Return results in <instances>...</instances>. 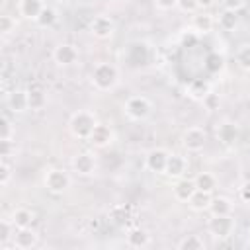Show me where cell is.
<instances>
[{"mask_svg": "<svg viewBox=\"0 0 250 250\" xmlns=\"http://www.w3.org/2000/svg\"><path fill=\"white\" fill-rule=\"evenodd\" d=\"M223 8L225 10H232V12H238L246 6V0H221Z\"/></svg>", "mask_w": 250, "mask_h": 250, "instance_id": "obj_39", "label": "cell"}, {"mask_svg": "<svg viewBox=\"0 0 250 250\" xmlns=\"http://www.w3.org/2000/svg\"><path fill=\"white\" fill-rule=\"evenodd\" d=\"M219 27L225 29V31H232L236 25H238V12H232V10H225L219 20H217Z\"/></svg>", "mask_w": 250, "mask_h": 250, "instance_id": "obj_27", "label": "cell"}, {"mask_svg": "<svg viewBox=\"0 0 250 250\" xmlns=\"http://www.w3.org/2000/svg\"><path fill=\"white\" fill-rule=\"evenodd\" d=\"M16 27H18V21H16V18H12L10 14H4V16L0 18V31H2L4 35L14 33Z\"/></svg>", "mask_w": 250, "mask_h": 250, "instance_id": "obj_35", "label": "cell"}, {"mask_svg": "<svg viewBox=\"0 0 250 250\" xmlns=\"http://www.w3.org/2000/svg\"><path fill=\"white\" fill-rule=\"evenodd\" d=\"M195 189H197V188H195V182H193V180L178 178V180L174 182V186H172V195H174V199H178V201H182V203H188V199L193 195Z\"/></svg>", "mask_w": 250, "mask_h": 250, "instance_id": "obj_14", "label": "cell"}, {"mask_svg": "<svg viewBox=\"0 0 250 250\" xmlns=\"http://www.w3.org/2000/svg\"><path fill=\"white\" fill-rule=\"evenodd\" d=\"M25 92H27V104H29V109L39 111V109L45 107V104H47V94H45V90H43L41 84L33 82V84L27 86Z\"/></svg>", "mask_w": 250, "mask_h": 250, "instance_id": "obj_15", "label": "cell"}, {"mask_svg": "<svg viewBox=\"0 0 250 250\" xmlns=\"http://www.w3.org/2000/svg\"><path fill=\"white\" fill-rule=\"evenodd\" d=\"M205 242L197 234H188L178 242V250H203Z\"/></svg>", "mask_w": 250, "mask_h": 250, "instance_id": "obj_29", "label": "cell"}, {"mask_svg": "<svg viewBox=\"0 0 250 250\" xmlns=\"http://www.w3.org/2000/svg\"><path fill=\"white\" fill-rule=\"evenodd\" d=\"M14 232H16V227L12 223V219H2L0 223V246L6 248V244L14 238Z\"/></svg>", "mask_w": 250, "mask_h": 250, "instance_id": "obj_30", "label": "cell"}, {"mask_svg": "<svg viewBox=\"0 0 250 250\" xmlns=\"http://www.w3.org/2000/svg\"><path fill=\"white\" fill-rule=\"evenodd\" d=\"M113 31H115V23L107 16H96L90 21V33L96 39H109L113 35Z\"/></svg>", "mask_w": 250, "mask_h": 250, "instance_id": "obj_10", "label": "cell"}, {"mask_svg": "<svg viewBox=\"0 0 250 250\" xmlns=\"http://www.w3.org/2000/svg\"><path fill=\"white\" fill-rule=\"evenodd\" d=\"M35 23H37L39 27H51V25H55V23H57V12H55L53 8H49V6H45V8L41 10L39 18L35 20Z\"/></svg>", "mask_w": 250, "mask_h": 250, "instance_id": "obj_31", "label": "cell"}, {"mask_svg": "<svg viewBox=\"0 0 250 250\" xmlns=\"http://www.w3.org/2000/svg\"><path fill=\"white\" fill-rule=\"evenodd\" d=\"M14 135H16V129H14L12 121H10L6 115H2V117H0V141L14 139Z\"/></svg>", "mask_w": 250, "mask_h": 250, "instance_id": "obj_33", "label": "cell"}, {"mask_svg": "<svg viewBox=\"0 0 250 250\" xmlns=\"http://www.w3.org/2000/svg\"><path fill=\"white\" fill-rule=\"evenodd\" d=\"M109 219L117 225V227H125L129 223V209L125 205H113L109 209Z\"/></svg>", "mask_w": 250, "mask_h": 250, "instance_id": "obj_28", "label": "cell"}, {"mask_svg": "<svg viewBox=\"0 0 250 250\" xmlns=\"http://www.w3.org/2000/svg\"><path fill=\"white\" fill-rule=\"evenodd\" d=\"M248 244H250V242H248Z\"/></svg>", "mask_w": 250, "mask_h": 250, "instance_id": "obj_44", "label": "cell"}, {"mask_svg": "<svg viewBox=\"0 0 250 250\" xmlns=\"http://www.w3.org/2000/svg\"><path fill=\"white\" fill-rule=\"evenodd\" d=\"M215 27V18L207 12H201V14H195L191 18V29L197 33V35H205L209 31H213Z\"/></svg>", "mask_w": 250, "mask_h": 250, "instance_id": "obj_19", "label": "cell"}, {"mask_svg": "<svg viewBox=\"0 0 250 250\" xmlns=\"http://www.w3.org/2000/svg\"><path fill=\"white\" fill-rule=\"evenodd\" d=\"M113 129L107 125V123H96V127H94V131H92V135L88 137V141L96 146V148H105V146H109L111 143H113Z\"/></svg>", "mask_w": 250, "mask_h": 250, "instance_id": "obj_11", "label": "cell"}, {"mask_svg": "<svg viewBox=\"0 0 250 250\" xmlns=\"http://www.w3.org/2000/svg\"><path fill=\"white\" fill-rule=\"evenodd\" d=\"M10 219H12L16 229H27V227H31L35 223V213L31 209H27V207H18V209H14Z\"/></svg>", "mask_w": 250, "mask_h": 250, "instance_id": "obj_20", "label": "cell"}, {"mask_svg": "<svg viewBox=\"0 0 250 250\" xmlns=\"http://www.w3.org/2000/svg\"><path fill=\"white\" fill-rule=\"evenodd\" d=\"M203 66H205V70H207L209 74H219V72L225 68V57L219 55L217 51H213V53H209V55L205 57Z\"/></svg>", "mask_w": 250, "mask_h": 250, "instance_id": "obj_26", "label": "cell"}, {"mask_svg": "<svg viewBox=\"0 0 250 250\" xmlns=\"http://www.w3.org/2000/svg\"><path fill=\"white\" fill-rule=\"evenodd\" d=\"M186 170H188V162H186L184 156H180V154H170L168 156V162H166V168H164V174L168 178H172V180L184 178Z\"/></svg>", "mask_w": 250, "mask_h": 250, "instance_id": "obj_17", "label": "cell"}, {"mask_svg": "<svg viewBox=\"0 0 250 250\" xmlns=\"http://www.w3.org/2000/svg\"><path fill=\"white\" fill-rule=\"evenodd\" d=\"M238 195H240V199H242L244 203H248V205H250V182H244V184L240 186Z\"/></svg>", "mask_w": 250, "mask_h": 250, "instance_id": "obj_41", "label": "cell"}, {"mask_svg": "<svg viewBox=\"0 0 250 250\" xmlns=\"http://www.w3.org/2000/svg\"><path fill=\"white\" fill-rule=\"evenodd\" d=\"M37 240H39L37 232L31 227H27V229H16L14 238H12V244L18 250H31L37 244Z\"/></svg>", "mask_w": 250, "mask_h": 250, "instance_id": "obj_12", "label": "cell"}, {"mask_svg": "<svg viewBox=\"0 0 250 250\" xmlns=\"http://www.w3.org/2000/svg\"><path fill=\"white\" fill-rule=\"evenodd\" d=\"M0 152H2V160H8L10 156H16V141L14 139L0 141Z\"/></svg>", "mask_w": 250, "mask_h": 250, "instance_id": "obj_37", "label": "cell"}, {"mask_svg": "<svg viewBox=\"0 0 250 250\" xmlns=\"http://www.w3.org/2000/svg\"><path fill=\"white\" fill-rule=\"evenodd\" d=\"M201 104H203V107H205L207 111H217V109L221 107V96L211 90L209 94H205V98L201 100Z\"/></svg>", "mask_w": 250, "mask_h": 250, "instance_id": "obj_34", "label": "cell"}, {"mask_svg": "<svg viewBox=\"0 0 250 250\" xmlns=\"http://www.w3.org/2000/svg\"><path fill=\"white\" fill-rule=\"evenodd\" d=\"M43 2L41 0H20L18 2V14L23 18V20H37L41 10H43Z\"/></svg>", "mask_w": 250, "mask_h": 250, "instance_id": "obj_18", "label": "cell"}, {"mask_svg": "<svg viewBox=\"0 0 250 250\" xmlns=\"http://www.w3.org/2000/svg\"><path fill=\"white\" fill-rule=\"evenodd\" d=\"M150 102L145 98V96H131L125 105H123V111L129 119L133 121H141V119H146L148 113H150Z\"/></svg>", "mask_w": 250, "mask_h": 250, "instance_id": "obj_5", "label": "cell"}, {"mask_svg": "<svg viewBox=\"0 0 250 250\" xmlns=\"http://www.w3.org/2000/svg\"><path fill=\"white\" fill-rule=\"evenodd\" d=\"M119 84V68L111 62H98L92 70V86L98 92H111Z\"/></svg>", "mask_w": 250, "mask_h": 250, "instance_id": "obj_1", "label": "cell"}, {"mask_svg": "<svg viewBox=\"0 0 250 250\" xmlns=\"http://www.w3.org/2000/svg\"><path fill=\"white\" fill-rule=\"evenodd\" d=\"M53 61L59 66H72L78 61V49L70 43H61L53 49Z\"/></svg>", "mask_w": 250, "mask_h": 250, "instance_id": "obj_9", "label": "cell"}, {"mask_svg": "<svg viewBox=\"0 0 250 250\" xmlns=\"http://www.w3.org/2000/svg\"><path fill=\"white\" fill-rule=\"evenodd\" d=\"M211 92V84L205 80V78H193L189 84H188V96L193 98V100H203L205 94Z\"/></svg>", "mask_w": 250, "mask_h": 250, "instance_id": "obj_23", "label": "cell"}, {"mask_svg": "<svg viewBox=\"0 0 250 250\" xmlns=\"http://www.w3.org/2000/svg\"><path fill=\"white\" fill-rule=\"evenodd\" d=\"M168 156L170 152L166 148H150L145 156V168L152 174H164V168H166V162H168Z\"/></svg>", "mask_w": 250, "mask_h": 250, "instance_id": "obj_7", "label": "cell"}, {"mask_svg": "<svg viewBox=\"0 0 250 250\" xmlns=\"http://www.w3.org/2000/svg\"><path fill=\"white\" fill-rule=\"evenodd\" d=\"M195 188L201 189V191H207V193H213L217 189V178L211 174V172H199L195 178Z\"/></svg>", "mask_w": 250, "mask_h": 250, "instance_id": "obj_24", "label": "cell"}, {"mask_svg": "<svg viewBox=\"0 0 250 250\" xmlns=\"http://www.w3.org/2000/svg\"><path fill=\"white\" fill-rule=\"evenodd\" d=\"M125 242L131 248H146L150 244V234L141 227H131L125 232Z\"/></svg>", "mask_w": 250, "mask_h": 250, "instance_id": "obj_16", "label": "cell"}, {"mask_svg": "<svg viewBox=\"0 0 250 250\" xmlns=\"http://www.w3.org/2000/svg\"><path fill=\"white\" fill-rule=\"evenodd\" d=\"M197 37H199V35H197V33L191 29L188 35H186V33L182 35V45H184V47H189V45H193V43L197 41Z\"/></svg>", "mask_w": 250, "mask_h": 250, "instance_id": "obj_42", "label": "cell"}, {"mask_svg": "<svg viewBox=\"0 0 250 250\" xmlns=\"http://www.w3.org/2000/svg\"><path fill=\"white\" fill-rule=\"evenodd\" d=\"M215 2L217 0H197V6H199V10H209L215 6Z\"/></svg>", "mask_w": 250, "mask_h": 250, "instance_id": "obj_43", "label": "cell"}, {"mask_svg": "<svg viewBox=\"0 0 250 250\" xmlns=\"http://www.w3.org/2000/svg\"><path fill=\"white\" fill-rule=\"evenodd\" d=\"M211 193L207 191H201V189H195L193 195L188 199V205L191 211H197V213H203V211H209V205H211Z\"/></svg>", "mask_w": 250, "mask_h": 250, "instance_id": "obj_21", "label": "cell"}, {"mask_svg": "<svg viewBox=\"0 0 250 250\" xmlns=\"http://www.w3.org/2000/svg\"><path fill=\"white\" fill-rule=\"evenodd\" d=\"M154 6L158 10H174L178 8V0H154Z\"/></svg>", "mask_w": 250, "mask_h": 250, "instance_id": "obj_40", "label": "cell"}, {"mask_svg": "<svg viewBox=\"0 0 250 250\" xmlns=\"http://www.w3.org/2000/svg\"><path fill=\"white\" fill-rule=\"evenodd\" d=\"M72 170L78 174V176H92L98 168V162H96V156L88 150L84 152H78L76 156H72Z\"/></svg>", "mask_w": 250, "mask_h": 250, "instance_id": "obj_8", "label": "cell"}, {"mask_svg": "<svg viewBox=\"0 0 250 250\" xmlns=\"http://www.w3.org/2000/svg\"><path fill=\"white\" fill-rule=\"evenodd\" d=\"M205 141H207V135L201 127H189L182 133V146L188 152H199L205 146Z\"/></svg>", "mask_w": 250, "mask_h": 250, "instance_id": "obj_6", "label": "cell"}, {"mask_svg": "<svg viewBox=\"0 0 250 250\" xmlns=\"http://www.w3.org/2000/svg\"><path fill=\"white\" fill-rule=\"evenodd\" d=\"M12 176H14L12 166L8 164V160H2V162H0V186L6 188V186L12 182Z\"/></svg>", "mask_w": 250, "mask_h": 250, "instance_id": "obj_36", "label": "cell"}, {"mask_svg": "<svg viewBox=\"0 0 250 250\" xmlns=\"http://www.w3.org/2000/svg\"><path fill=\"white\" fill-rule=\"evenodd\" d=\"M43 186L51 193H57V195L59 193H64L70 188V176L62 168H51L43 176Z\"/></svg>", "mask_w": 250, "mask_h": 250, "instance_id": "obj_4", "label": "cell"}, {"mask_svg": "<svg viewBox=\"0 0 250 250\" xmlns=\"http://www.w3.org/2000/svg\"><path fill=\"white\" fill-rule=\"evenodd\" d=\"M236 64L242 70L250 72V43H244V45L238 47V51H236Z\"/></svg>", "mask_w": 250, "mask_h": 250, "instance_id": "obj_32", "label": "cell"}, {"mask_svg": "<svg viewBox=\"0 0 250 250\" xmlns=\"http://www.w3.org/2000/svg\"><path fill=\"white\" fill-rule=\"evenodd\" d=\"M207 229L215 238L225 240V238L232 236V232L236 229V221H234L232 215H211V219L207 223Z\"/></svg>", "mask_w": 250, "mask_h": 250, "instance_id": "obj_3", "label": "cell"}, {"mask_svg": "<svg viewBox=\"0 0 250 250\" xmlns=\"http://www.w3.org/2000/svg\"><path fill=\"white\" fill-rule=\"evenodd\" d=\"M8 107L14 111V113H23L25 109H29V104H27V92L23 90H14L12 94H8Z\"/></svg>", "mask_w": 250, "mask_h": 250, "instance_id": "obj_22", "label": "cell"}, {"mask_svg": "<svg viewBox=\"0 0 250 250\" xmlns=\"http://www.w3.org/2000/svg\"><path fill=\"white\" fill-rule=\"evenodd\" d=\"M98 119L92 111H86V109H78L70 115L68 119V131L74 139H88L96 127Z\"/></svg>", "mask_w": 250, "mask_h": 250, "instance_id": "obj_2", "label": "cell"}, {"mask_svg": "<svg viewBox=\"0 0 250 250\" xmlns=\"http://www.w3.org/2000/svg\"><path fill=\"white\" fill-rule=\"evenodd\" d=\"M178 8L186 14H193L195 10H199L197 6V0H178Z\"/></svg>", "mask_w": 250, "mask_h": 250, "instance_id": "obj_38", "label": "cell"}, {"mask_svg": "<svg viewBox=\"0 0 250 250\" xmlns=\"http://www.w3.org/2000/svg\"><path fill=\"white\" fill-rule=\"evenodd\" d=\"M209 211H211V215H232V201L225 195L213 197L211 205H209Z\"/></svg>", "mask_w": 250, "mask_h": 250, "instance_id": "obj_25", "label": "cell"}, {"mask_svg": "<svg viewBox=\"0 0 250 250\" xmlns=\"http://www.w3.org/2000/svg\"><path fill=\"white\" fill-rule=\"evenodd\" d=\"M238 135H240V131H238V125L234 121L227 119V121L219 123V127H217V139L225 146H232L238 141Z\"/></svg>", "mask_w": 250, "mask_h": 250, "instance_id": "obj_13", "label": "cell"}]
</instances>
